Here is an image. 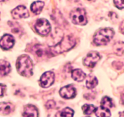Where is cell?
<instances>
[{
    "mask_svg": "<svg viewBox=\"0 0 124 117\" xmlns=\"http://www.w3.org/2000/svg\"><path fill=\"white\" fill-rule=\"evenodd\" d=\"M98 81L96 76L93 75H89L86 79V86L88 89H92L98 85Z\"/></svg>",
    "mask_w": 124,
    "mask_h": 117,
    "instance_id": "16",
    "label": "cell"
},
{
    "mask_svg": "<svg viewBox=\"0 0 124 117\" xmlns=\"http://www.w3.org/2000/svg\"><path fill=\"white\" fill-rule=\"evenodd\" d=\"M101 57L96 52H91L86 55L84 58V65L90 68H93L96 66L98 61L100 59Z\"/></svg>",
    "mask_w": 124,
    "mask_h": 117,
    "instance_id": "6",
    "label": "cell"
},
{
    "mask_svg": "<svg viewBox=\"0 0 124 117\" xmlns=\"http://www.w3.org/2000/svg\"><path fill=\"white\" fill-rule=\"evenodd\" d=\"M70 19L73 24L84 25L87 23L86 12L84 9L77 8L73 10L70 13Z\"/></svg>",
    "mask_w": 124,
    "mask_h": 117,
    "instance_id": "4",
    "label": "cell"
},
{
    "mask_svg": "<svg viewBox=\"0 0 124 117\" xmlns=\"http://www.w3.org/2000/svg\"><path fill=\"white\" fill-rule=\"evenodd\" d=\"M113 50L117 55H124V42H117L115 43L113 46Z\"/></svg>",
    "mask_w": 124,
    "mask_h": 117,
    "instance_id": "17",
    "label": "cell"
},
{
    "mask_svg": "<svg viewBox=\"0 0 124 117\" xmlns=\"http://www.w3.org/2000/svg\"><path fill=\"white\" fill-rule=\"evenodd\" d=\"M59 94L65 99H71L76 96V91L75 87L71 85H69L61 89Z\"/></svg>",
    "mask_w": 124,
    "mask_h": 117,
    "instance_id": "10",
    "label": "cell"
},
{
    "mask_svg": "<svg viewBox=\"0 0 124 117\" xmlns=\"http://www.w3.org/2000/svg\"><path fill=\"white\" fill-rule=\"evenodd\" d=\"M5 86L4 85L0 84V97H2L4 94V91Z\"/></svg>",
    "mask_w": 124,
    "mask_h": 117,
    "instance_id": "24",
    "label": "cell"
},
{
    "mask_svg": "<svg viewBox=\"0 0 124 117\" xmlns=\"http://www.w3.org/2000/svg\"><path fill=\"white\" fill-rule=\"evenodd\" d=\"M76 41L73 37L67 36L62 40V41L54 46L51 47L50 49L51 53L60 54L63 52H67L75 46Z\"/></svg>",
    "mask_w": 124,
    "mask_h": 117,
    "instance_id": "2",
    "label": "cell"
},
{
    "mask_svg": "<svg viewBox=\"0 0 124 117\" xmlns=\"http://www.w3.org/2000/svg\"><path fill=\"white\" fill-rule=\"evenodd\" d=\"M23 115L24 117H38V110L37 108L33 105H27L24 108Z\"/></svg>",
    "mask_w": 124,
    "mask_h": 117,
    "instance_id": "11",
    "label": "cell"
},
{
    "mask_svg": "<svg viewBox=\"0 0 124 117\" xmlns=\"http://www.w3.org/2000/svg\"><path fill=\"white\" fill-rule=\"evenodd\" d=\"M37 32L41 35H47L51 30V26L49 22L44 18L38 19L35 25Z\"/></svg>",
    "mask_w": 124,
    "mask_h": 117,
    "instance_id": "5",
    "label": "cell"
},
{
    "mask_svg": "<svg viewBox=\"0 0 124 117\" xmlns=\"http://www.w3.org/2000/svg\"><path fill=\"white\" fill-rule=\"evenodd\" d=\"M44 6V3L42 1H35L31 4L30 9L34 14L38 15L41 12Z\"/></svg>",
    "mask_w": 124,
    "mask_h": 117,
    "instance_id": "15",
    "label": "cell"
},
{
    "mask_svg": "<svg viewBox=\"0 0 124 117\" xmlns=\"http://www.w3.org/2000/svg\"><path fill=\"white\" fill-rule=\"evenodd\" d=\"M73 115L74 111L69 108H66L63 109L59 114L61 117H73Z\"/></svg>",
    "mask_w": 124,
    "mask_h": 117,
    "instance_id": "21",
    "label": "cell"
},
{
    "mask_svg": "<svg viewBox=\"0 0 124 117\" xmlns=\"http://www.w3.org/2000/svg\"><path fill=\"white\" fill-rule=\"evenodd\" d=\"M55 106V103L53 101H48L46 104V107L47 109H52Z\"/></svg>",
    "mask_w": 124,
    "mask_h": 117,
    "instance_id": "23",
    "label": "cell"
},
{
    "mask_svg": "<svg viewBox=\"0 0 124 117\" xmlns=\"http://www.w3.org/2000/svg\"><path fill=\"white\" fill-rule=\"evenodd\" d=\"M115 35V32L112 29L105 28L98 30L94 35L93 41L98 46L107 44L113 38Z\"/></svg>",
    "mask_w": 124,
    "mask_h": 117,
    "instance_id": "3",
    "label": "cell"
},
{
    "mask_svg": "<svg viewBox=\"0 0 124 117\" xmlns=\"http://www.w3.org/2000/svg\"><path fill=\"white\" fill-rule=\"evenodd\" d=\"M119 29L121 32L124 35V21H123L122 23H121V25H120Z\"/></svg>",
    "mask_w": 124,
    "mask_h": 117,
    "instance_id": "25",
    "label": "cell"
},
{
    "mask_svg": "<svg viewBox=\"0 0 124 117\" xmlns=\"http://www.w3.org/2000/svg\"><path fill=\"white\" fill-rule=\"evenodd\" d=\"M11 70L10 64L5 60H0V75L5 76L8 74Z\"/></svg>",
    "mask_w": 124,
    "mask_h": 117,
    "instance_id": "14",
    "label": "cell"
},
{
    "mask_svg": "<svg viewBox=\"0 0 124 117\" xmlns=\"http://www.w3.org/2000/svg\"><path fill=\"white\" fill-rule=\"evenodd\" d=\"M11 13L12 17L16 19L26 18L29 17V11L24 6H19L16 7L12 11Z\"/></svg>",
    "mask_w": 124,
    "mask_h": 117,
    "instance_id": "8",
    "label": "cell"
},
{
    "mask_svg": "<svg viewBox=\"0 0 124 117\" xmlns=\"http://www.w3.org/2000/svg\"><path fill=\"white\" fill-rule=\"evenodd\" d=\"M94 112H95V115L97 117L111 116V113H110V109H106V108H104L102 106L96 108Z\"/></svg>",
    "mask_w": 124,
    "mask_h": 117,
    "instance_id": "18",
    "label": "cell"
},
{
    "mask_svg": "<svg viewBox=\"0 0 124 117\" xmlns=\"http://www.w3.org/2000/svg\"><path fill=\"white\" fill-rule=\"evenodd\" d=\"M54 81V74L52 72L48 71L44 73L40 78L39 83L41 87L47 88L52 86Z\"/></svg>",
    "mask_w": 124,
    "mask_h": 117,
    "instance_id": "7",
    "label": "cell"
},
{
    "mask_svg": "<svg viewBox=\"0 0 124 117\" xmlns=\"http://www.w3.org/2000/svg\"><path fill=\"white\" fill-rule=\"evenodd\" d=\"M88 1H90V0H88Z\"/></svg>",
    "mask_w": 124,
    "mask_h": 117,
    "instance_id": "28",
    "label": "cell"
},
{
    "mask_svg": "<svg viewBox=\"0 0 124 117\" xmlns=\"http://www.w3.org/2000/svg\"><path fill=\"white\" fill-rule=\"evenodd\" d=\"M101 106L106 109H110L113 107V103L111 99L109 98L108 97H104L102 99L101 102Z\"/></svg>",
    "mask_w": 124,
    "mask_h": 117,
    "instance_id": "19",
    "label": "cell"
},
{
    "mask_svg": "<svg viewBox=\"0 0 124 117\" xmlns=\"http://www.w3.org/2000/svg\"><path fill=\"white\" fill-rule=\"evenodd\" d=\"M114 3L119 9L124 8V0H114Z\"/></svg>",
    "mask_w": 124,
    "mask_h": 117,
    "instance_id": "22",
    "label": "cell"
},
{
    "mask_svg": "<svg viewBox=\"0 0 124 117\" xmlns=\"http://www.w3.org/2000/svg\"><path fill=\"white\" fill-rule=\"evenodd\" d=\"M121 100H122V102L123 104H124V93H123L121 95Z\"/></svg>",
    "mask_w": 124,
    "mask_h": 117,
    "instance_id": "26",
    "label": "cell"
},
{
    "mask_svg": "<svg viewBox=\"0 0 124 117\" xmlns=\"http://www.w3.org/2000/svg\"><path fill=\"white\" fill-rule=\"evenodd\" d=\"M13 106L9 103H0V114L2 115H8L13 110Z\"/></svg>",
    "mask_w": 124,
    "mask_h": 117,
    "instance_id": "12",
    "label": "cell"
},
{
    "mask_svg": "<svg viewBox=\"0 0 124 117\" xmlns=\"http://www.w3.org/2000/svg\"><path fill=\"white\" fill-rule=\"evenodd\" d=\"M71 77L74 80L78 82L84 81L86 78V75L81 69H75L71 72Z\"/></svg>",
    "mask_w": 124,
    "mask_h": 117,
    "instance_id": "13",
    "label": "cell"
},
{
    "mask_svg": "<svg viewBox=\"0 0 124 117\" xmlns=\"http://www.w3.org/2000/svg\"><path fill=\"white\" fill-rule=\"evenodd\" d=\"M4 0H0V2H1V1H3Z\"/></svg>",
    "mask_w": 124,
    "mask_h": 117,
    "instance_id": "27",
    "label": "cell"
},
{
    "mask_svg": "<svg viewBox=\"0 0 124 117\" xmlns=\"http://www.w3.org/2000/svg\"><path fill=\"white\" fill-rule=\"evenodd\" d=\"M14 44V38L9 34H5L0 39V47L4 50L10 49L13 47Z\"/></svg>",
    "mask_w": 124,
    "mask_h": 117,
    "instance_id": "9",
    "label": "cell"
},
{
    "mask_svg": "<svg viewBox=\"0 0 124 117\" xmlns=\"http://www.w3.org/2000/svg\"><path fill=\"white\" fill-rule=\"evenodd\" d=\"M96 109V108L92 104H85L82 107L84 114L87 115L92 114L93 112L95 111Z\"/></svg>",
    "mask_w": 124,
    "mask_h": 117,
    "instance_id": "20",
    "label": "cell"
},
{
    "mask_svg": "<svg viewBox=\"0 0 124 117\" xmlns=\"http://www.w3.org/2000/svg\"><path fill=\"white\" fill-rule=\"evenodd\" d=\"M16 69L20 75L25 77H29L33 74V64L30 57L22 55L19 57L16 62Z\"/></svg>",
    "mask_w": 124,
    "mask_h": 117,
    "instance_id": "1",
    "label": "cell"
}]
</instances>
